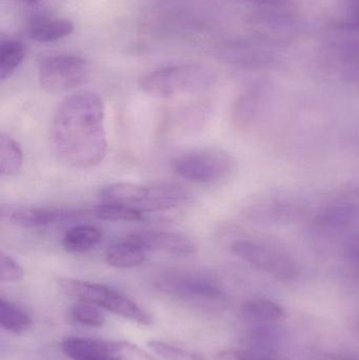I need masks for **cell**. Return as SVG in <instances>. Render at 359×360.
<instances>
[{"instance_id": "cell-21", "label": "cell", "mask_w": 359, "mask_h": 360, "mask_svg": "<svg viewBox=\"0 0 359 360\" xmlns=\"http://www.w3.org/2000/svg\"><path fill=\"white\" fill-rule=\"evenodd\" d=\"M93 215L107 221H139L143 219V212L124 203L103 202L93 209Z\"/></svg>"}, {"instance_id": "cell-18", "label": "cell", "mask_w": 359, "mask_h": 360, "mask_svg": "<svg viewBox=\"0 0 359 360\" xmlns=\"http://www.w3.org/2000/svg\"><path fill=\"white\" fill-rule=\"evenodd\" d=\"M0 325L6 331L22 334L32 326V317L18 304L0 298Z\"/></svg>"}, {"instance_id": "cell-8", "label": "cell", "mask_w": 359, "mask_h": 360, "mask_svg": "<svg viewBox=\"0 0 359 360\" xmlns=\"http://www.w3.org/2000/svg\"><path fill=\"white\" fill-rule=\"evenodd\" d=\"M230 251L242 262L278 278L291 279L297 274L296 264L289 256L259 243L234 241L230 245Z\"/></svg>"}, {"instance_id": "cell-27", "label": "cell", "mask_w": 359, "mask_h": 360, "mask_svg": "<svg viewBox=\"0 0 359 360\" xmlns=\"http://www.w3.org/2000/svg\"><path fill=\"white\" fill-rule=\"evenodd\" d=\"M346 253L350 262L359 268V236L354 237L349 241Z\"/></svg>"}, {"instance_id": "cell-19", "label": "cell", "mask_w": 359, "mask_h": 360, "mask_svg": "<svg viewBox=\"0 0 359 360\" xmlns=\"http://www.w3.org/2000/svg\"><path fill=\"white\" fill-rule=\"evenodd\" d=\"M23 166V152L20 145L8 134L0 136V173L2 176H13Z\"/></svg>"}, {"instance_id": "cell-12", "label": "cell", "mask_w": 359, "mask_h": 360, "mask_svg": "<svg viewBox=\"0 0 359 360\" xmlns=\"http://www.w3.org/2000/svg\"><path fill=\"white\" fill-rule=\"evenodd\" d=\"M73 32L74 23L69 19L44 16L32 21L27 29V35L40 44H50L67 37Z\"/></svg>"}, {"instance_id": "cell-5", "label": "cell", "mask_w": 359, "mask_h": 360, "mask_svg": "<svg viewBox=\"0 0 359 360\" xmlns=\"http://www.w3.org/2000/svg\"><path fill=\"white\" fill-rule=\"evenodd\" d=\"M153 283L162 293L190 304L221 302L225 296L214 279L197 271L171 269L157 274Z\"/></svg>"}, {"instance_id": "cell-7", "label": "cell", "mask_w": 359, "mask_h": 360, "mask_svg": "<svg viewBox=\"0 0 359 360\" xmlns=\"http://www.w3.org/2000/svg\"><path fill=\"white\" fill-rule=\"evenodd\" d=\"M91 67L86 59L76 55H54L41 60L38 79L42 90L58 94L86 84Z\"/></svg>"}, {"instance_id": "cell-3", "label": "cell", "mask_w": 359, "mask_h": 360, "mask_svg": "<svg viewBox=\"0 0 359 360\" xmlns=\"http://www.w3.org/2000/svg\"><path fill=\"white\" fill-rule=\"evenodd\" d=\"M213 75L204 65H168L143 75L139 79V89L156 98H172L181 95L197 94L212 84Z\"/></svg>"}, {"instance_id": "cell-6", "label": "cell", "mask_w": 359, "mask_h": 360, "mask_svg": "<svg viewBox=\"0 0 359 360\" xmlns=\"http://www.w3.org/2000/svg\"><path fill=\"white\" fill-rule=\"evenodd\" d=\"M234 158L214 148L191 150L173 160L172 169L181 179L195 184H211L225 179L233 170Z\"/></svg>"}, {"instance_id": "cell-16", "label": "cell", "mask_w": 359, "mask_h": 360, "mask_svg": "<svg viewBox=\"0 0 359 360\" xmlns=\"http://www.w3.org/2000/svg\"><path fill=\"white\" fill-rule=\"evenodd\" d=\"M145 254L147 252L145 250L126 238V240L107 248L105 262L113 268H135L145 262Z\"/></svg>"}, {"instance_id": "cell-25", "label": "cell", "mask_w": 359, "mask_h": 360, "mask_svg": "<svg viewBox=\"0 0 359 360\" xmlns=\"http://www.w3.org/2000/svg\"><path fill=\"white\" fill-rule=\"evenodd\" d=\"M148 347L160 359L164 360H206L196 353L160 340H151L148 342Z\"/></svg>"}, {"instance_id": "cell-17", "label": "cell", "mask_w": 359, "mask_h": 360, "mask_svg": "<svg viewBox=\"0 0 359 360\" xmlns=\"http://www.w3.org/2000/svg\"><path fill=\"white\" fill-rule=\"evenodd\" d=\"M261 94L248 91L240 95L231 109V122L238 131H246L252 127L261 108Z\"/></svg>"}, {"instance_id": "cell-1", "label": "cell", "mask_w": 359, "mask_h": 360, "mask_svg": "<svg viewBox=\"0 0 359 360\" xmlns=\"http://www.w3.org/2000/svg\"><path fill=\"white\" fill-rule=\"evenodd\" d=\"M105 103L99 95L79 92L57 108L51 127L55 158L67 168L86 170L103 162L107 153Z\"/></svg>"}, {"instance_id": "cell-11", "label": "cell", "mask_w": 359, "mask_h": 360, "mask_svg": "<svg viewBox=\"0 0 359 360\" xmlns=\"http://www.w3.org/2000/svg\"><path fill=\"white\" fill-rule=\"evenodd\" d=\"M359 219V188L347 191L327 203L315 217L316 224L329 230H339Z\"/></svg>"}, {"instance_id": "cell-20", "label": "cell", "mask_w": 359, "mask_h": 360, "mask_svg": "<svg viewBox=\"0 0 359 360\" xmlns=\"http://www.w3.org/2000/svg\"><path fill=\"white\" fill-rule=\"evenodd\" d=\"M25 57V46L18 40H4L0 44V80L13 75Z\"/></svg>"}, {"instance_id": "cell-24", "label": "cell", "mask_w": 359, "mask_h": 360, "mask_svg": "<svg viewBox=\"0 0 359 360\" xmlns=\"http://www.w3.org/2000/svg\"><path fill=\"white\" fill-rule=\"evenodd\" d=\"M71 316L74 321L91 328H100L105 325V317L98 307L79 302L72 308Z\"/></svg>"}, {"instance_id": "cell-28", "label": "cell", "mask_w": 359, "mask_h": 360, "mask_svg": "<svg viewBox=\"0 0 359 360\" xmlns=\"http://www.w3.org/2000/svg\"><path fill=\"white\" fill-rule=\"evenodd\" d=\"M240 357L238 351H223L216 355V360H240Z\"/></svg>"}, {"instance_id": "cell-13", "label": "cell", "mask_w": 359, "mask_h": 360, "mask_svg": "<svg viewBox=\"0 0 359 360\" xmlns=\"http://www.w3.org/2000/svg\"><path fill=\"white\" fill-rule=\"evenodd\" d=\"M297 203L292 199L278 198L275 196L261 202L255 203L248 215L255 220H266L269 222H285L292 220L299 214Z\"/></svg>"}, {"instance_id": "cell-9", "label": "cell", "mask_w": 359, "mask_h": 360, "mask_svg": "<svg viewBox=\"0 0 359 360\" xmlns=\"http://www.w3.org/2000/svg\"><path fill=\"white\" fill-rule=\"evenodd\" d=\"M2 220L21 229H38L80 217L78 210L67 207H2Z\"/></svg>"}, {"instance_id": "cell-15", "label": "cell", "mask_w": 359, "mask_h": 360, "mask_svg": "<svg viewBox=\"0 0 359 360\" xmlns=\"http://www.w3.org/2000/svg\"><path fill=\"white\" fill-rule=\"evenodd\" d=\"M61 350L72 360H105L107 340L74 336L61 342Z\"/></svg>"}, {"instance_id": "cell-14", "label": "cell", "mask_w": 359, "mask_h": 360, "mask_svg": "<svg viewBox=\"0 0 359 360\" xmlns=\"http://www.w3.org/2000/svg\"><path fill=\"white\" fill-rule=\"evenodd\" d=\"M103 231L92 224H78L63 235L61 245L67 253L84 254L96 248L103 240Z\"/></svg>"}, {"instance_id": "cell-26", "label": "cell", "mask_w": 359, "mask_h": 360, "mask_svg": "<svg viewBox=\"0 0 359 360\" xmlns=\"http://www.w3.org/2000/svg\"><path fill=\"white\" fill-rule=\"evenodd\" d=\"M25 271L20 264L8 254H0V281L1 283H14L22 281Z\"/></svg>"}, {"instance_id": "cell-30", "label": "cell", "mask_w": 359, "mask_h": 360, "mask_svg": "<svg viewBox=\"0 0 359 360\" xmlns=\"http://www.w3.org/2000/svg\"><path fill=\"white\" fill-rule=\"evenodd\" d=\"M19 1L25 2V4H35L38 0H19Z\"/></svg>"}, {"instance_id": "cell-29", "label": "cell", "mask_w": 359, "mask_h": 360, "mask_svg": "<svg viewBox=\"0 0 359 360\" xmlns=\"http://www.w3.org/2000/svg\"><path fill=\"white\" fill-rule=\"evenodd\" d=\"M240 360H271L257 353L240 352Z\"/></svg>"}, {"instance_id": "cell-2", "label": "cell", "mask_w": 359, "mask_h": 360, "mask_svg": "<svg viewBox=\"0 0 359 360\" xmlns=\"http://www.w3.org/2000/svg\"><path fill=\"white\" fill-rule=\"evenodd\" d=\"M99 199L103 202L124 203L145 214L185 207L192 196L187 188L175 182H153L145 186L115 182L101 188Z\"/></svg>"}, {"instance_id": "cell-23", "label": "cell", "mask_w": 359, "mask_h": 360, "mask_svg": "<svg viewBox=\"0 0 359 360\" xmlns=\"http://www.w3.org/2000/svg\"><path fill=\"white\" fill-rule=\"evenodd\" d=\"M244 311L249 316L265 321H278L284 314V311L278 304L268 300H256L247 302Z\"/></svg>"}, {"instance_id": "cell-22", "label": "cell", "mask_w": 359, "mask_h": 360, "mask_svg": "<svg viewBox=\"0 0 359 360\" xmlns=\"http://www.w3.org/2000/svg\"><path fill=\"white\" fill-rule=\"evenodd\" d=\"M105 360H157L136 345L129 342H107Z\"/></svg>"}, {"instance_id": "cell-10", "label": "cell", "mask_w": 359, "mask_h": 360, "mask_svg": "<svg viewBox=\"0 0 359 360\" xmlns=\"http://www.w3.org/2000/svg\"><path fill=\"white\" fill-rule=\"evenodd\" d=\"M126 239L136 243L145 252H160L175 257H189L197 252V245L189 237L169 231H141Z\"/></svg>"}, {"instance_id": "cell-4", "label": "cell", "mask_w": 359, "mask_h": 360, "mask_svg": "<svg viewBox=\"0 0 359 360\" xmlns=\"http://www.w3.org/2000/svg\"><path fill=\"white\" fill-rule=\"evenodd\" d=\"M58 283L65 293L78 302L105 309L139 325H151V317L134 300L109 285L74 278H61Z\"/></svg>"}]
</instances>
